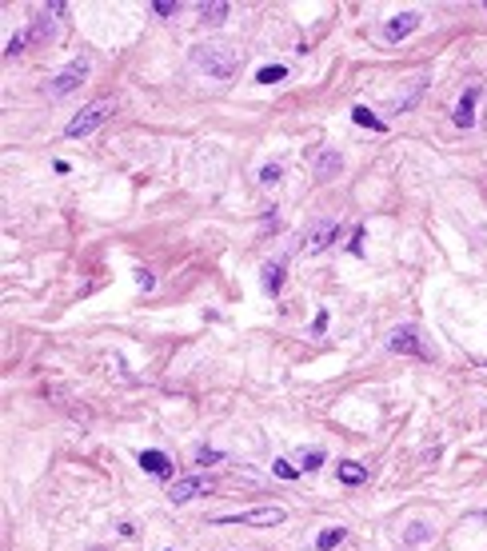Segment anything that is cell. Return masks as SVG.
<instances>
[{
  "label": "cell",
  "instance_id": "6da1fadb",
  "mask_svg": "<svg viewBox=\"0 0 487 551\" xmlns=\"http://www.w3.org/2000/svg\"><path fill=\"white\" fill-rule=\"evenodd\" d=\"M188 61L196 64L200 72L216 76V80H228V76L240 72V64H244V52L224 44V40H208V44H196V49L188 52Z\"/></svg>",
  "mask_w": 487,
  "mask_h": 551
},
{
  "label": "cell",
  "instance_id": "7a4b0ae2",
  "mask_svg": "<svg viewBox=\"0 0 487 551\" xmlns=\"http://www.w3.org/2000/svg\"><path fill=\"white\" fill-rule=\"evenodd\" d=\"M88 68H92V61H88V56H76L72 64H64L60 72H56V76L48 80V96H52V100L72 96L76 88H80V84L88 80Z\"/></svg>",
  "mask_w": 487,
  "mask_h": 551
},
{
  "label": "cell",
  "instance_id": "3957f363",
  "mask_svg": "<svg viewBox=\"0 0 487 551\" xmlns=\"http://www.w3.org/2000/svg\"><path fill=\"white\" fill-rule=\"evenodd\" d=\"M112 108H116V100H96V104H88V108H80L72 116V120L64 124V136H88V132H96L108 116H112Z\"/></svg>",
  "mask_w": 487,
  "mask_h": 551
},
{
  "label": "cell",
  "instance_id": "277c9868",
  "mask_svg": "<svg viewBox=\"0 0 487 551\" xmlns=\"http://www.w3.org/2000/svg\"><path fill=\"white\" fill-rule=\"evenodd\" d=\"M387 348L400 355H420V360H431V348H427L424 340H420V331L412 328V324H400V328L387 336Z\"/></svg>",
  "mask_w": 487,
  "mask_h": 551
},
{
  "label": "cell",
  "instance_id": "5b68a950",
  "mask_svg": "<svg viewBox=\"0 0 487 551\" xmlns=\"http://www.w3.org/2000/svg\"><path fill=\"white\" fill-rule=\"evenodd\" d=\"M287 512L284 507H256V512H244V515H220L212 524H252V527H275L284 524Z\"/></svg>",
  "mask_w": 487,
  "mask_h": 551
},
{
  "label": "cell",
  "instance_id": "8992f818",
  "mask_svg": "<svg viewBox=\"0 0 487 551\" xmlns=\"http://www.w3.org/2000/svg\"><path fill=\"white\" fill-rule=\"evenodd\" d=\"M415 28H420V13H415V8H408V13H396V16H391V20L384 25V40H387V44H400V40L412 37Z\"/></svg>",
  "mask_w": 487,
  "mask_h": 551
},
{
  "label": "cell",
  "instance_id": "52a82bcc",
  "mask_svg": "<svg viewBox=\"0 0 487 551\" xmlns=\"http://www.w3.org/2000/svg\"><path fill=\"white\" fill-rule=\"evenodd\" d=\"M136 460H140V467H144L152 479H172V455H164V452H156V448H148V452H140Z\"/></svg>",
  "mask_w": 487,
  "mask_h": 551
},
{
  "label": "cell",
  "instance_id": "ba28073f",
  "mask_svg": "<svg viewBox=\"0 0 487 551\" xmlns=\"http://www.w3.org/2000/svg\"><path fill=\"white\" fill-rule=\"evenodd\" d=\"M475 104H479V88H463L460 104H455V112H451V120H455V128H472L475 124Z\"/></svg>",
  "mask_w": 487,
  "mask_h": 551
},
{
  "label": "cell",
  "instance_id": "9c48e42d",
  "mask_svg": "<svg viewBox=\"0 0 487 551\" xmlns=\"http://www.w3.org/2000/svg\"><path fill=\"white\" fill-rule=\"evenodd\" d=\"M339 172H344V156H339L336 148H327V152H320L312 164V176L316 180H336Z\"/></svg>",
  "mask_w": 487,
  "mask_h": 551
},
{
  "label": "cell",
  "instance_id": "30bf717a",
  "mask_svg": "<svg viewBox=\"0 0 487 551\" xmlns=\"http://www.w3.org/2000/svg\"><path fill=\"white\" fill-rule=\"evenodd\" d=\"M336 232H339L336 220L312 224V228H308V252H324V248H332V244H336Z\"/></svg>",
  "mask_w": 487,
  "mask_h": 551
},
{
  "label": "cell",
  "instance_id": "8fae6325",
  "mask_svg": "<svg viewBox=\"0 0 487 551\" xmlns=\"http://www.w3.org/2000/svg\"><path fill=\"white\" fill-rule=\"evenodd\" d=\"M200 491H204V479L188 476V479H180V483H172V488H168V500H172V503H188V500H196Z\"/></svg>",
  "mask_w": 487,
  "mask_h": 551
},
{
  "label": "cell",
  "instance_id": "7c38bea8",
  "mask_svg": "<svg viewBox=\"0 0 487 551\" xmlns=\"http://www.w3.org/2000/svg\"><path fill=\"white\" fill-rule=\"evenodd\" d=\"M284 268H287V260H268V268H264V288H268V296H280Z\"/></svg>",
  "mask_w": 487,
  "mask_h": 551
},
{
  "label": "cell",
  "instance_id": "4fadbf2b",
  "mask_svg": "<svg viewBox=\"0 0 487 551\" xmlns=\"http://www.w3.org/2000/svg\"><path fill=\"white\" fill-rule=\"evenodd\" d=\"M339 483H348V488H360V483H368V467L344 460V464H339Z\"/></svg>",
  "mask_w": 487,
  "mask_h": 551
},
{
  "label": "cell",
  "instance_id": "5bb4252c",
  "mask_svg": "<svg viewBox=\"0 0 487 551\" xmlns=\"http://www.w3.org/2000/svg\"><path fill=\"white\" fill-rule=\"evenodd\" d=\"M200 20H204V25H224V20H228V4H224V0H204V4H200Z\"/></svg>",
  "mask_w": 487,
  "mask_h": 551
},
{
  "label": "cell",
  "instance_id": "9a60e30c",
  "mask_svg": "<svg viewBox=\"0 0 487 551\" xmlns=\"http://www.w3.org/2000/svg\"><path fill=\"white\" fill-rule=\"evenodd\" d=\"M348 539V527H327V531H320V539H316V551H332L339 547Z\"/></svg>",
  "mask_w": 487,
  "mask_h": 551
},
{
  "label": "cell",
  "instance_id": "2e32d148",
  "mask_svg": "<svg viewBox=\"0 0 487 551\" xmlns=\"http://www.w3.org/2000/svg\"><path fill=\"white\" fill-rule=\"evenodd\" d=\"M424 88H427V76H420V80H415V84L408 88V92H403V96L396 100V104H391V112H408V108L415 104V100H420V92H424Z\"/></svg>",
  "mask_w": 487,
  "mask_h": 551
},
{
  "label": "cell",
  "instance_id": "e0dca14e",
  "mask_svg": "<svg viewBox=\"0 0 487 551\" xmlns=\"http://www.w3.org/2000/svg\"><path fill=\"white\" fill-rule=\"evenodd\" d=\"M351 120L360 124V128H372V132H384V120H379V116H375V112H368L360 104V108H351Z\"/></svg>",
  "mask_w": 487,
  "mask_h": 551
},
{
  "label": "cell",
  "instance_id": "ac0fdd59",
  "mask_svg": "<svg viewBox=\"0 0 487 551\" xmlns=\"http://www.w3.org/2000/svg\"><path fill=\"white\" fill-rule=\"evenodd\" d=\"M284 76H287V68H284V64H264L260 72H256V80H260V84H280Z\"/></svg>",
  "mask_w": 487,
  "mask_h": 551
},
{
  "label": "cell",
  "instance_id": "d6986e66",
  "mask_svg": "<svg viewBox=\"0 0 487 551\" xmlns=\"http://www.w3.org/2000/svg\"><path fill=\"white\" fill-rule=\"evenodd\" d=\"M280 176H284V164H280V160H268L260 168V184H280Z\"/></svg>",
  "mask_w": 487,
  "mask_h": 551
},
{
  "label": "cell",
  "instance_id": "ffe728a7",
  "mask_svg": "<svg viewBox=\"0 0 487 551\" xmlns=\"http://www.w3.org/2000/svg\"><path fill=\"white\" fill-rule=\"evenodd\" d=\"M324 460H327V455L320 452V448H308L304 460H300V467H304V471H316V467H324Z\"/></svg>",
  "mask_w": 487,
  "mask_h": 551
},
{
  "label": "cell",
  "instance_id": "44dd1931",
  "mask_svg": "<svg viewBox=\"0 0 487 551\" xmlns=\"http://www.w3.org/2000/svg\"><path fill=\"white\" fill-rule=\"evenodd\" d=\"M272 471H275V476H280V479H296V476H300V471H304V467L287 464V460H275V464H272Z\"/></svg>",
  "mask_w": 487,
  "mask_h": 551
},
{
  "label": "cell",
  "instance_id": "7402d4cb",
  "mask_svg": "<svg viewBox=\"0 0 487 551\" xmlns=\"http://www.w3.org/2000/svg\"><path fill=\"white\" fill-rule=\"evenodd\" d=\"M403 539L408 543H424V539H431V527H424V524H412L408 531H403Z\"/></svg>",
  "mask_w": 487,
  "mask_h": 551
},
{
  "label": "cell",
  "instance_id": "603a6c76",
  "mask_svg": "<svg viewBox=\"0 0 487 551\" xmlns=\"http://www.w3.org/2000/svg\"><path fill=\"white\" fill-rule=\"evenodd\" d=\"M220 460H224V455L216 452V448H200V455H196V464H200V467H212V464H220Z\"/></svg>",
  "mask_w": 487,
  "mask_h": 551
},
{
  "label": "cell",
  "instance_id": "cb8c5ba5",
  "mask_svg": "<svg viewBox=\"0 0 487 551\" xmlns=\"http://www.w3.org/2000/svg\"><path fill=\"white\" fill-rule=\"evenodd\" d=\"M25 44H28V32H16V37L8 40V49H4V56H16V52L25 49Z\"/></svg>",
  "mask_w": 487,
  "mask_h": 551
},
{
  "label": "cell",
  "instance_id": "d4e9b609",
  "mask_svg": "<svg viewBox=\"0 0 487 551\" xmlns=\"http://www.w3.org/2000/svg\"><path fill=\"white\" fill-rule=\"evenodd\" d=\"M348 248L356 252V256H363V228H351V240H348Z\"/></svg>",
  "mask_w": 487,
  "mask_h": 551
},
{
  "label": "cell",
  "instance_id": "484cf974",
  "mask_svg": "<svg viewBox=\"0 0 487 551\" xmlns=\"http://www.w3.org/2000/svg\"><path fill=\"white\" fill-rule=\"evenodd\" d=\"M152 8H156V16H172L176 8H180V4H176V0H156Z\"/></svg>",
  "mask_w": 487,
  "mask_h": 551
},
{
  "label": "cell",
  "instance_id": "4316f807",
  "mask_svg": "<svg viewBox=\"0 0 487 551\" xmlns=\"http://www.w3.org/2000/svg\"><path fill=\"white\" fill-rule=\"evenodd\" d=\"M136 280H140V288H144V292H148L152 284H156V280H152V272H148V268H140V272H136Z\"/></svg>",
  "mask_w": 487,
  "mask_h": 551
},
{
  "label": "cell",
  "instance_id": "83f0119b",
  "mask_svg": "<svg viewBox=\"0 0 487 551\" xmlns=\"http://www.w3.org/2000/svg\"><path fill=\"white\" fill-rule=\"evenodd\" d=\"M327 328V312H316V319H312V331H316V336H320V331H324Z\"/></svg>",
  "mask_w": 487,
  "mask_h": 551
},
{
  "label": "cell",
  "instance_id": "f1b7e54d",
  "mask_svg": "<svg viewBox=\"0 0 487 551\" xmlns=\"http://www.w3.org/2000/svg\"><path fill=\"white\" fill-rule=\"evenodd\" d=\"M483 128H487V112H483Z\"/></svg>",
  "mask_w": 487,
  "mask_h": 551
},
{
  "label": "cell",
  "instance_id": "f546056e",
  "mask_svg": "<svg viewBox=\"0 0 487 551\" xmlns=\"http://www.w3.org/2000/svg\"><path fill=\"white\" fill-rule=\"evenodd\" d=\"M96 551H100V547H96Z\"/></svg>",
  "mask_w": 487,
  "mask_h": 551
},
{
  "label": "cell",
  "instance_id": "4dcf8cb0",
  "mask_svg": "<svg viewBox=\"0 0 487 551\" xmlns=\"http://www.w3.org/2000/svg\"><path fill=\"white\" fill-rule=\"evenodd\" d=\"M483 8H487V4H483Z\"/></svg>",
  "mask_w": 487,
  "mask_h": 551
}]
</instances>
